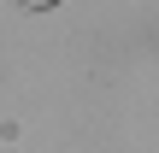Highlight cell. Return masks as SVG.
I'll return each mask as SVG.
<instances>
[{
	"instance_id": "1",
	"label": "cell",
	"mask_w": 159,
	"mask_h": 153,
	"mask_svg": "<svg viewBox=\"0 0 159 153\" xmlns=\"http://www.w3.org/2000/svg\"><path fill=\"white\" fill-rule=\"evenodd\" d=\"M18 6H30V12H47V6H59V0H18Z\"/></svg>"
}]
</instances>
